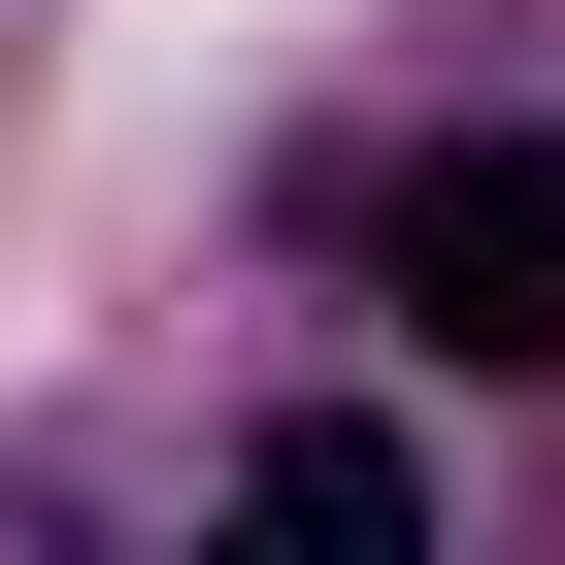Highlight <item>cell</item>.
<instances>
[{
    "mask_svg": "<svg viewBox=\"0 0 565 565\" xmlns=\"http://www.w3.org/2000/svg\"><path fill=\"white\" fill-rule=\"evenodd\" d=\"M266 532L300 565H399V433H266Z\"/></svg>",
    "mask_w": 565,
    "mask_h": 565,
    "instance_id": "7a4b0ae2",
    "label": "cell"
},
{
    "mask_svg": "<svg viewBox=\"0 0 565 565\" xmlns=\"http://www.w3.org/2000/svg\"><path fill=\"white\" fill-rule=\"evenodd\" d=\"M399 300H433L466 366H565V134H466V167L399 200Z\"/></svg>",
    "mask_w": 565,
    "mask_h": 565,
    "instance_id": "6da1fadb",
    "label": "cell"
}]
</instances>
